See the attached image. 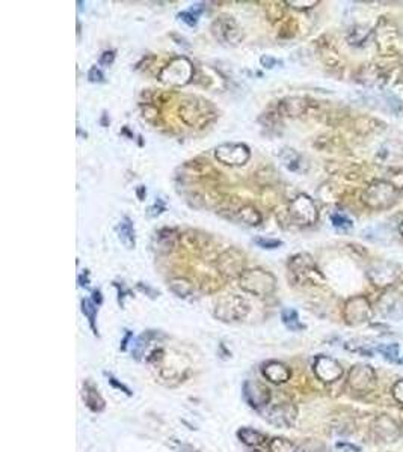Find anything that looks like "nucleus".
Segmentation results:
<instances>
[{"instance_id": "29", "label": "nucleus", "mask_w": 403, "mask_h": 452, "mask_svg": "<svg viewBox=\"0 0 403 452\" xmlns=\"http://www.w3.org/2000/svg\"><path fill=\"white\" fill-rule=\"evenodd\" d=\"M154 336H156V333H153V332H145V333H142V335L136 339V342H134V347H133V356H134V359H138V361L141 359V356L144 354L146 346L150 344V341H151Z\"/></svg>"}, {"instance_id": "45", "label": "nucleus", "mask_w": 403, "mask_h": 452, "mask_svg": "<svg viewBox=\"0 0 403 452\" xmlns=\"http://www.w3.org/2000/svg\"><path fill=\"white\" fill-rule=\"evenodd\" d=\"M335 448L337 449H346V451H351V452H359L361 449L358 446H354V445H349V443H337L335 445Z\"/></svg>"}, {"instance_id": "5", "label": "nucleus", "mask_w": 403, "mask_h": 452, "mask_svg": "<svg viewBox=\"0 0 403 452\" xmlns=\"http://www.w3.org/2000/svg\"><path fill=\"white\" fill-rule=\"evenodd\" d=\"M249 312L248 301L237 294L221 297L214 305V317L225 323L242 321Z\"/></svg>"}, {"instance_id": "41", "label": "nucleus", "mask_w": 403, "mask_h": 452, "mask_svg": "<svg viewBox=\"0 0 403 452\" xmlns=\"http://www.w3.org/2000/svg\"><path fill=\"white\" fill-rule=\"evenodd\" d=\"M165 210V205L162 204V201H157L153 207L149 209V211H146V214H149V217H157L159 214H162Z\"/></svg>"}, {"instance_id": "15", "label": "nucleus", "mask_w": 403, "mask_h": 452, "mask_svg": "<svg viewBox=\"0 0 403 452\" xmlns=\"http://www.w3.org/2000/svg\"><path fill=\"white\" fill-rule=\"evenodd\" d=\"M313 368L317 378L324 383H334L343 376V366L329 356H317Z\"/></svg>"}, {"instance_id": "6", "label": "nucleus", "mask_w": 403, "mask_h": 452, "mask_svg": "<svg viewBox=\"0 0 403 452\" xmlns=\"http://www.w3.org/2000/svg\"><path fill=\"white\" fill-rule=\"evenodd\" d=\"M369 281L378 288H388L403 282V266L393 261L374 263L367 270Z\"/></svg>"}, {"instance_id": "46", "label": "nucleus", "mask_w": 403, "mask_h": 452, "mask_svg": "<svg viewBox=\"0 0 403 452\" xmlns=\"http://www.w3.org/2000/svg\"><path fill=\"white\" fill-rule=\"evenodd\" d=\"M92 301L96 303L97 306H100L103 303V297H101V291L100 290H94L92 291Z\"/></svg>"}, {"instance_id": "1", "label": "nucleus", "mask_w": 403, "mask_h": 452, "mask_svg": "<svg viewBox=\"0 0 403 452\" xmlns=\"http://www.w3.org/2000/svg\"><path fill=\"white\" fill-rule=\"evenodd\" d=\"M179 116L187 127L206 129L217 119L218 112L209 100L201 97H189L180 103Z\"/></svg>"}, {"instance_id": "17", "label": "nucleus", "mask_w": 403, "mask_h": 452, "mask_svg": "<svg viewBox=\"0 0 403 452\" xmlns=\"http://www.w3.org/2000/svg\"><path fill=\"white\" fill-rule=\"evenodd\" d=\"M244 395L249 406L254 408L267 406V403L271 401V391L259 381H247L244 385Z\"/></svg>"}, {"instance_id": "38", "label": "nucleus", "mask_w": 403, "mask_h": 452, "mask_svg": "<svg viewBox=\"0 0 403 452\" xmlns=\"http://www.w3.org/2000/svg\"><path fill=\"white\" fill-rule=\"evenodd\" d=\"M104 376L107 377V380H109V383H111V385H112L115 389H118V391H123L127 396H131V391H130L127 386H124L123 383L118 381V380H116L112 374H107V373H104Z\"/></svg>"}, {"instance_id": "8", "label": "nucleus", "mask_w": 403, "mask_h": 452, "mask_svg": "<svg viewBox=\"0 0 403 452\" xmlns=\"http://www.w3.org/2000/svg\"><path fill=\"white\" fill-rule=\"evenodd\" d=\"M212 35L222 44L237 46L244 39V31L230 16H221L212 23Z\"/></svg>"}, {"instance_id": "4", "label": "nucleus", "mask_w": 403, "mask_h": 452, "mask_svg": "<svg viewBox=\"0 0 403 452\" xmlns=\"http://www.w3.org/2000/svg\"><path fill=\"white\" fill-rule=\"evenodd\" d=\"M194 74V64L186 56H176L160 70L159 80L169 86H184L191 84Z\"/></svg>"}, {"instance_id": "2", "label": "nucleus", "mask_w": 403, "mask_h": 452, "mask_svg": "<svg viewBox=\"0 0 403 452\" xmlns=\"http://www.w3.org/2000/svg\"><path fill=\"white\" fill-rule=\"evenodd\" d=\"M400 190L389 181H374L362 191V202L372 210H388L397 204Z\"/></svg>"}, {"instance_id": "35", "label": "nucleus", "mask_w": 403, "mask_h": 452, "mask_svg": "<svg viewBox=\"0 0 403 452\" xmlns=\"http://www.w3.org/2000/svg\"><path fill=\"white\" fill-rule=\"evenodd\" d=\"M88 80L91 81V84H103V81H104V74L101 73V70L97 65H94L89 70Z\"/></svg>"}, {"instance_id": "30", "label": "nucleus", "mask_w": 403, "mask_h": 452, "mask_svg": "<svg viewBox=\"0 0 403 452\" xmlns=\"http://www.w3.org/2000/svg\"><path fill=\"white\" fill-rule=\"evenodd\" d=\"M331 224L334 228H337L340 231H349L354 228V222L349 219L346 214L342 213H334L331 214Z\"/></svg>"}, {"instance_id": "47", "label": "nucleus", "mask_w": 403, "mask_h": 452, "mask_svg": "<svg viewBox=\"0 0 403 452\" xmlns=\"http://www.w3.org/2000/svg\"><path fill=\"white\" fill-rule=\"evenodd\" d=\"M130 338H131V332H130V331H126V336H124L123 342H121V350H123V351L127 350V342L130 341Z\"/></svg>"}, {"instance_id": "43", "label": "nucleus", "mask_w": 403, "mask_h": 452, "mask_svg": "<svg viewBox=\"0 0 403 452\" xmlns=\"http://www.w3.org/2000/svg\"><path fill=\"white\" fill-rule=\"evenodd\" d=\"M138 290H141L142 293H145V294H149L151 298H156L160 293L159 291H156V290H153L151 286H149V285H144L142 282H139L138 283Z\"/></svg>"}, {"instance_id": "21", "label": "nucleus", "mask_w": 403, "mask_h": 452, "mask_svg": "<svg viewBox=\"0 0 403 452\" xmlns=\"http://www.w3.org/2000/svg\"><path fill=\"white\" fill-rule=\"evenodd\" d=\"M116 236L119 238V241L123 243V246L126 249H133L134 244H136V236H134V225L131 222L130 217H123L118 222L116 228Z\"/></svg>"}, {"instance_id": "48", "label": "nucleus", "mask_w": 403, "mask_h": 452, "mask_svg": "<svg viewBox=\"0 0 403 452\" xmlns=\"http://www.w3.org/2000/svg\"><path fill=\"white\" fill-rule=\"evenodd\" d=\"M136 191H138V198H139V201H144V199H145V195H146V190H145V187H144V186H139Z\"/></svg>"}, {"instance_id": "36", "label": "nucleus", "mask_w": 403, "mask_h": 452, "mask_svg": "<svg viewBox=\"0 0 403 452\" xmlns=\"http://www.w3.org/2000/svg\"><path fill=\"white\" fill-rule=\"evenodd\" d=\"M177 17H179L181 21H184L187 26H191V27L196 26V23H198V17L195 16V14H192L189 9L180 12Z\"/></svg>"}, {"instance_id": "10", "label": "nucleus", "mask_w": 403, "mask_h": 452, "mask_svg": "<svg viewBox=\"0 0 403 452\" xmlns=\"http://www.w3.org/2000/svg\"><path fill=\"white\" fill-rule=\"evenodd\" d=\"M214 159L225 166H244L251 159V151L245 144H221L214 148Z\"/></svg>"}, {"instance_id": "34", "label": "nucleus", "mask_w": 403, "mask_h": 452, "mask_svg": "<svg viewBox=\"0 0 403 452\" xmlns=\"http://www.w3.org/2000/svg\"><path fill=\"white\" fill-rule=\"evenodd\" d=\"M286 5H289V6L294 8V9L302 11V9L314 8L316 5H319V2H317V0H287Z\"/></svg>"}, {"instance_id": "25", "label": "nucleus", "mask_w": 403, "mask_h": 452, "mask_svg": "<svg viewBox=\"0 0 403 452\" xmlns=\"http://www.w3.org/2000/svg\"><path fill=\"white\" fill-rule=\"evenodd\" d=\"M169 290L176 294L177 297H189L194 293V285L191 281H187L186 278H172L168 282Z\"/></svg>"}, {"instance_id": "18", "label": "nucleus", "mask_w": 403, "mask_h": 452, "mask_svg": "<svg viewBox=\"0 0 403 452\" xmlns=\"http://www.w3.org/2000/svg\"><path fill=\"white\" fill-rule=\"evenodd\" d=\"M263 376L272 383H277V385H281V383H286L290 380V369L281 362H267L263 365Z\"/></svg>"}, {"instance_id": "42", "label": "nucleus", "mask_w": 403, "mask_h": 452, "mask_svg": "<svg viewBox=\"0 0 403 452\" xmlns=\"http://www.w3.org/2000/svg\"><path fill=\"white\" fill-rule=\"evenodd\" d=\"M260 64L263 68H267V70H272V68L279 64L278 59H275L274 56H269V54H264V56L260 58Z\"/></svg>"}, {"instance_id": "39", "label": "nucleus", "mask_w": 403, "mask_h": 452, "mask_svg": "<svg viewBox=\"0 0 403 452\" xmlns=\"http://www.w3.org/2000/svg\"><path fill=\"white\" fill-rule=\"evenodd\" d=\"M171 448L176 452H198L194 446L187 445V443H183V442H179V441H172L171 442Z\"/></svg>"}, {"instance_id": "12", "label": "nucleus", "mask_w": 403, "mask_h": 452, "mask_svg": "<svg viewBox=\"0 0 403 452\" xmlns=\"http://www.w3.org/2000/svg\"><path fill=\"white\" fill-rule=\"evenodd\" d=\"M289 271L298 282L313 281L314 276H320L314 259L308 253H297L290 258Z\"/></svg>"}, {"instance_id": "37", "label": "nucleus", "mask_w": 403, "mask_h": 452, "mask_svg": "<svg viewBox=\"0 0 403 452\" xmlns=\"http://www.w3.org/2000/svg\"><path fill=\"white\" fill-rule=\"evenodd\" d=\"M115 50H106V51H103L101 53V56H100V65H103V66H111L114 62H115Z\"/></svg>"}, {"instance_id": "23", "label": "nucleus", "mask_w": 403, "mask_h": 452, "mask_svg": "<svg viewBox=\"0 0 403 452\" xmlns=\"http://www.w3.org/2000/svg\"><path fill=\"white\" fill-rule=\"evenodd\" d=\"M84 400L92 412L100 413L104 410V400L101 398V395L99 393L97 388L94 386L91 381H86L84 385Z\"/></svg>"}, {"instance_id": "49", "label": "nucleus", "mask_w": 403, "mask_h": 452, "mask_svg": "<svg viewBox=\"0 0 403 452\" xmlns=\"http://www.w3.org/2000/svg\"><path fill=\"white\" fill-rule=\"evenodd\" d=\"M399 232H400V236H402V238H403V222H402V225L399 226Z\"/></svg>"}, {"instance_id": "24", "label": "nucleus", "mask_w": 403, "mask_h": 452, "mask_svg": "<svg viewBox=\"0 0 403 452\" xmlns=\"http://www.w3.org/2000/svg\"><path fill=\"white\" fill-rule=\"evenodd\" d=\"M279 160H281V163H283L289 171H292V172L301 171L302 157H301L293 148H284V149H281Z\"/></svg>"}, {"instance_id": "16", "label": "nucleus", "mask_w": 403, "mask_h": 452, "mask_svg": "<svg viewBox=\"0 0 403 452\" xmlns=\"http://www.w3.org/2000/svg\"><path fill=\"white\" fill-rule=\"evenodd\" d=\"M297 407L293 404L284 403L269 410V413L264 418L278 428H289L293 426L294 421H297Z\"/></svg>"}, {"instance_id": "22", "label": "nucleus", "mask_w": 403, "mask_h": 452, "mask_svg": "<svg viewBox=\"0 0 403 452\" xmlns=\"http://www.w3.org/2000/svg\"><path fill=\"white\" fill-rule=\"evenodd\" d=\"M307 111V100L299 97L284 99L278 103V112L284 116H301Z\"/></svg>"}, {"instance_id": "33", "label": "nucleus", "mask_w": 403, "mask_h": 452, "mask_svg": "<svg viewBox=\"0 0 403 452\" xmlns=\"http://www.w3.org/2000/svg\"><path fill=\"white\" fill-rule=\"evenodd\" d=\"M254 243L259 246L262 249H278L279 246H283V241L278 238H266V237H255Z\"/></svg>"}, {"instance_id": "32", "label": "nucleus", "mask_w": 403, "mask_h": 452, "mask_svg": "<svg viewBox=\"0 0 403 452\" xmlns=\"http://www.w3.org/2000/svg\"><path fill=\"white\" fill-rule=\"evenodd\" d=\"M367 35H369V31L364 29V27H355V29H352V32L349 34V44L359 46L362 43H366Z\"/></svg>"}, {"instance_id": "13", "label": "nucleus", "mask_w": 403, "mask_h": 452, "mask_svg": "<svg viewBox=\"0 0 403 452\" xmlns=\"http://www.w3.org/2000/svg\"><path fill=\"white\" fill-rule=\"evenodd\" d=\"M378 377L370 365L358 363L349 373V386L357 392H370L374 389Z\"/></svg>"}, {"instance_id": "14", "label": "nucleus", "mask_w": 403, "mask_h": 452, "mask_svg": "<svg viewBox=\"0 0 403 452\" xmlns=\"http://www.w3.org/2000/svg\"><path fill=\"white\" fill-rule=\"evenodd\" d=\"M378 309L384 318L400 321L403 320V294L400 291H387L378 300Z\"/></svg>"}, {"instance_id": "9", "label": "nucleus", "mask_w": 403, "mask_h": 452, "mask_svg": "<svg viewBox=\"0 0 403 452\" xmlns=\"http://www.w3.org/2000/svg\"><path fill=\"white\" fill-rule=\"evenodd\" d=\"M245 266H247L245 253L234 248L224 251L218 256V261H217V267L219 273L227 279L240 278L247 271Z\"/></svg>"}, {"instance_id": "7", "label": "nucleus", "mask_w": 403, "mask_h": 452, "mask_svg": "<svg viewBox=\"0 0 403 452\" xmlns=\"http://www.w3.org/2000/svg\"><path fill=\"white\" fill-rule=\"evenodd\" d=\"M289 216L299 226H312L317 222L319 211L314 201L308 195H298L289 204Z\"/></svg>"}, {"instance_id": "11", "label": "nucleus", "mask_w": 403, "mask_h": 452, "mask_svg": "<svg viewBox=\"0 0 403 452\" xmlns=\"http://www.w3.org/2000/svg\"><path fill=\"white\" fill-rule=\"evenodd\" d=\"M372 315L373 311L370 306V301L366 297L357 296L349 298L344 303L343 317L349 326L364 324L372 318Z\"/></svg>"}, {"instance_id": "31", "label": "nucleus", "mask_w": 403, "mask_h": 452, "mask_svg": "<svg viewBox=\"0 0 403 452\" xmlns=\"http://www.w3.org/2000/svg\"><path fill=\"white\" fill-rule=\"evenodd\" d=\"M269 449H271V452H294L297 451V446H294L292 442L278 437V439H274L271 443H269Z\"/></svg>"}, {"instance_id": "50", "label": "nucleus", "mask_w": 403, "mask_h": 452, "mask_svg": "<svg viewBox=\"0 0 403 452\" xmlns=\"http://www.w3.org/2000/svg\"><path fill=\"white\" fill-rule=\"evenodd\" d=\"M255 452H262V451H255Z\"/></svg>"}, {"instance_id": "26", "label": "nucleus", "mask_w": 403, "mask_h": 452, "mask_svg": "<svg viewBox=\"0 0 403 452\" xmlns=\"http://www.w3.org/2000/svg\"><path fill=\"white\" fill-rule=\"evenodd\" d=\"M237 436H239V439L248 446H260L266 442V436L252 428H242L239 430Z\"/></svg>"}, {"instance_id": "28", "label": "nucleus", "mask_w": 403, "mask_h": 452, "mask_svg": "<svg viewBox=\"0 0 403 452\" xmlns=\"http://www.w3.org/2000/svg\"><path fill=\"white\" fill-rule=\"evenodd\" d=\"M82 312L85 313V317L88 318L89 321V326L92 328L94 335L99 336V328L96 326V318H97V305L94 303V301L91 298H82Z\"/></svg>"}, {"instance_id": "3", "label": "nucleus", "mask_w": 403, "mask_h": 452, "mask_svg": "<svg viewBox=\"0 0 403 452\" xmlns=\"http://www.w3.org/2000/svg\"><path fill=\"white\" fill-rule=\"evenodd\" d=\"M239 286L252 296L264 297L275 291L277 279L263 268H249L239 278Z\"/></svg>"}, {"instance_id": "20", "label": "nucleus", "mask_w": 403, "mask_h": 452, "mask_svg": "<svg viewBox=\"0 0 403 452\" xmlns=\"http://www.w3.org/2000/svg\"><path fill=\"white\" fill-rule=\"evenodd\" d=\"M177 243H179V236L174 229H168V228L160 229L154 237V248L159 252H165V253L172 252L177 248Z\"/></svg>"}, {"instance_id": "40", "label": "nucleus", "mask_w": 403, "mask_h": 452, "mask_svg": "<svg viewBox=\"0 0 403 452\" xmlns=\"http://www.w3.org/2000/svg\"><path fill=\"white\" fill-rule=\"evenodd\" d=\"M392 393H393L394 400H396L397 403L403 404V378L394 383V386H393V389H392Z\"/></svg>"}, {"instance_id": "19", "label": "nucleus", "mask_w": 403, "mask_h": 452, "mask_svg": "<svg viewBox=\"0 0 403 452\" xmlns=\"http://www.w3.org/2000/svg\"><path fill=\"white\" fill-rule=\"evenodd\" d=\"M228 217L233 219V221H236V222L245 224L248 226H257L263 221L262 213L255 207H252V205H242V207H239L236 211H233V214H230Z\"/></svg>"}, {"instance_id": "27", "label": "nucleus", "mask_w": 403, "mask_h": 452, "mask_svg": "<svg viewBox=\"0 0 403 452\" xmlns=\"http://www.w3.org/2000/svg\"><path fill=\"white\" fill-rule=\"evenodd\" d=\"M281 320H283L284 326L293 332H298V331H302V328H305V326L299 321L298 312L294 309H290V308L283 309V312H281Z\"/></svg>"}, {"instance_id": "44", "label": "nucleus", "mask_w": 403, "mask_h": 452, "mask_svg": "<svg viewBox=\"0 0 403 452\" xmlns=\"http://www.w3.org/2000/svg\"><path fill=\"white\" fill-rule=\"evenodd\" d=\"M79 285L80 286H88L89 285V271L88 270H85L82 275H79Z\"/></svg>"}]
</instances>
